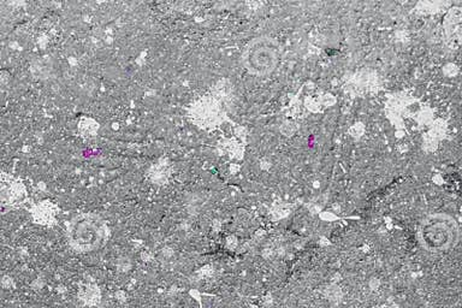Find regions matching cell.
Segmentation results:
<instances>
[{
    "instance_id": "obj_1",
    "label": "cell",
    "mask_w": 462,
    "mask_h": 308,
    "mask_svg": "<svg viewBox=\"0 0 462 308\" xmlns=\"http://www.w3.org/2000/svg\"><path fill=\"white\" fill-rule=\"evenodd\" d=\"M420 246L434 254L455 248L460 241V227L453 216L431 213L422 219L418 228Z\"/></svg>"
},
{
    "instance_id": "obj_2",
    "label": "cell",
    "mask_w": 462,
    "mask_h": 308,
    "mask_svg": "<svg viewBox=\"0 0 462 308\" xmlns=\"http://www.w3.org/2000/svg\"><path fill=\"white\" fill-rule=\"evenodd\" d=\"M69 245L77 253L98 251L107 242L110 229L101 217L82 213L70 221L66 229Z\"/></svg>"
},
{
    "instance_id": "obj_3",
    "label": "cell",
    "mask_w": 462,
    "mask_h": 308,
    "mask_svg": "<svg viewBox=\"0 0 462 308\" xmlns=\"http://www.w3.org/2000/svg\"><path fill=\"white\" fill-rule=\"evenodd\" d=\"M282 59V48L277 40L270 36L253 39L242 53L243 67L254 76H269L277 70Z\"/></svg>"
},
{
    "instance_id": "obj_4",
    "label": "cell",
    "mask_w": 462,
    "mask_h": 308,
    "mask_svg": "<svg viewBox=\"0 0 462 308\" xmlns=\"http://www.w3.org/2000/svg\"><path fill=\"white\" fill-rule=\"evenodd\" d=\"M79 298L86 306H96L101 301V293L96 286H87L79 293Z\"/></svg>"
},
{
    "instance_id": "obj_5",
    "label": "cell",
    "mask_w": 462,
    "mask_h": 308,
    "mask_svg": "<svg viewBox=\"0 0 462 308\" xmlns=\"http://www.w3.org/2000/svg\"><path fill=\"white\" fill-rule=\"evenodd\" d=\"M52 216L53 212H51V210L47 208L46 206H43V205H41L40 208L37 207V210L34 212L35 221L37 223H47L48 221H51Z\"/></svg>"
},
{
    "instance_id": "obj_6",
    "label": "cell",
    "mask_w": 462,
    "mask_h": 308,
    "mask_svg": "<svg viewBox=\"0 0 462 308\" xmlns=\"http://www.w3.org/2000/svg\"><path fill=\"white\" fill-rule=\"evenodd\" d=\"M116 298H117V300H118L119 302H124V301H125V293H123V292H117V293H116Z\"/></svg>"
}]
</instances>
